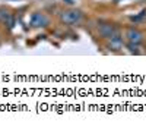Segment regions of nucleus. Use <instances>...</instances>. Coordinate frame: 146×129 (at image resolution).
<instances>
[{"label":"nucleus","mask_w":146,"mask_h":129,"mask_svg":"<svg viewBox=\"0 0 146 129\" xmlns=\"http://www.w3.org/2000/svg\"><path fill=\"white\" fill-rule=\"evenodd\" d=\"M83 13L82 10L79 9H66V10H62L58 13V19L62 23H64V25H75V23L80 22Z\"/></svg>","instance_id":"f257e3e1"},{"label":"nucleus","mask_w":146,"mask_h":129,"mask_svg":"<svg viewBox=\"0 0 146 129\" xmlns=\"http://www.w3.org/2000/svg\"><path fill=\"white\" fill-rule=\"evenodd\" d=\"M63 2H64L66 5H69V6H73V5H75V0H63Z\"/></svg>","instance_id":"1a4fd4ad"},{"label":"nucleus","mask_w":146,"mask_h":129,"mask_svg":"<svg viewBox=\"0 0 146 129\" xmlns=\"http://www.w3.org/2000/svg\"><path fill=\"white\" fill-rule=\"evenodd\" d=\"M98 34L101 35L102 38L110 40V38L115 37V35H118V34H121V32H120V29L114 25V23H110V22H100V23H98Z\"/></svg>","instance_id":"f03ea898"},{"label":"nucleus","mask_w":146,"mask_h":129,"mask_svg":"<svg viewBox=\"0 0 146 129\" xmlns=\"http://www.w3.org/2000/svg\"><path fill=\"white\" fill-rule=\"evenodd\" d=\"M126 38H127V41H130V43H137V44H140L145 37H143V32H142L140 29H137V28H135V27H129V28L126 29Z\"/></svg>","instance_id":"20e7f679"},{"label":"nucleus","mask_w":146,"mask_h":129,"mask_svg":"<svg viewBox=\"0 0 146 129\" xmlns=\"http://www.w3.org/2000/svg\"><path fill=\"white\" fill-rule=\"evenodd\" d=\"M29 23L32 28H47L50 25V19L42 12H35V13H32V16L29 19Z\"/></svg>","instance_id":"7ed1b4c3"},{"label":"nucleus","mask_w":146,"mask_h":129,"mask_svg":"<svg viewBox=\"0 0 146 129\" xmlns=\"http://www.w3.org/2000/svg\"><path fill=\"white\" fill-rule=\"evenodd\" d=\"M130 19H131L133 22H135V23H137V22H142V21H145V19H146V10H142V12H140L139 15H136V16H131Z\"/></svg>","instance_id":"6e6552de"},{"label":"nucleus","mask_w":146,"mask_h":129,"mask_svg":"<svg viewBox=\"0 0 146 129\" xmlns=\"http://www.w3.org/2000/svg\"><path fill=\"white\" fill-rule=\"evenodd\" d=\"M107 49L111 50V51H120L121 49H123V35L118 34V35H115V37L110 38L108 43H107Z\"/></svg>","instance_id":"39448f33"},{"label":"nucleus","mask_w":146,"mask_h":129,"mask_svg":"<svg viewBox=\"0 0 146 129\" xmlns=\"http://www.w3.org/2000/svg\"><path fill=\"white\" fill-rule=\"evenodd\" d=\"M126 47L129 49V51L130 53H135V54H139L140 53V44H137V43H130V41H127V44H126Z\"/></svg>","instance_id":"0eeeda50"},{"label":"nucleus","mask_w":146,"mask_h":129,"mask_svg":"<svg viewBox=\"0 0 146 129\" xmlns=\"http://www.w3.org/2000/svg\"><path fill=\"white\" fill-rule=\"evenodd\" d=\"M0 21H2L5 23V27H7L9 29H12L13 25H15L13 15H12L9 10H6L5 7H0Z\"/></svg>","instance_id":"423d86ee"}]
</instances>
